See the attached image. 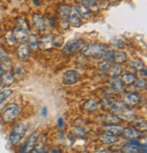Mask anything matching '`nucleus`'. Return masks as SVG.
<instances>
[{
	"label": "nucleus",
	"mask_w": 147,
	"mask_h": 153,
	"mask_svg": "<svg viewBox=\"0 0 147 153\" xmlns=\"http://www.w3.org/2000/svg\"><path fill=\"white\" fill-rule=\"evenodd\" d=\"M130 65H131L132 68H134V70H137V71H139L142 68H145L143 61L142 59H133L130 62Z\"/></svg>",
	"instance_id": "obj_30"
},
{
	"label": "nucleus",
	"mask_w": 147,
	"mask_h": 153,
	"mask_svg": "<svg viewBox=\"0 0 147 153\" xmlns=\"http://www.w3.org/2000/svg\"><path fill=\"white\" fill-rule=\"evenodd\" d=\"M63 38L61 36H54L53 39V47H61L63 44Z\"/></svg>",
	"instance_id": "obj_38"
},
{
	"label": "nucleus",
	"mask_w": 147,
	"mask_h": 153,
	"mask_svg": "<svg viewBox=\"0 0 147 153\" xmlns=\"http://www.w3.org/2000/svg\"><path fill=\"white\" fill-rule=\"evenodd\" d=\"M123 128H124L123 127H122L120 125H117V124H107L104 128V130L106 133L112 134V135L119 136V135H121V134H123Z\"/></svg>",
	"instance_id": "obj_13"
},
{
	"label": "nucleus",
	"mask_w": 147,
	"mask_h": 153,
	"mask_svg": "<svg viewBox=\"0 0 147 153\" xmlns=\"http://www.w3.org/2000/svg\"><path fill=\"white\" fill-rule=\"evenodd\" d=\"M110 87L115 92H121L124 88V84L118 76H112L111 80H110Z\"/></svg>",
	"instance_id": "obj_16"
},
{
	"label": "nucleus",
	"mask_w": 147,
	"mask_h": 153,
	"mask_svg": "<svg viewBox=\"0 0 147 153\" xmlns=\"http://www.w3.org/2000/svg\"><path fill=\"white\" fill-rule=\"evenodd\" d=\"M70 11H71V7L68 6H61L58 8L59 15L61 16L62 18H65V19H68V16H69Z\"/></svg>",
	"instance_id": "obj_31"
},
{
	"label": "nucleus",
	"mask_w": 147,
	"mask_h": 153,
	"mask_svg": "<svg viewBox=\"0 0 147 153\" xmlns=\"http://www.w3.org/2000/svg\"><path fill=\"white\" fill-rule=\"evenodd\" d=\"M41 115H42V116H44V117H46V115H47V108H46V107H43L42 108V109H41Z\"/></svg>",
	"instance_id": "obj_43"
},
{
	"label": "nucleus",
	"mask_w": 147,
	"mask_h": 153,
	"mask_svg": "<svg viewBox=\"0 0 147 153\" xmlns=\"http://www.w3.org/2000/svg\"><path fill=\"white\" fill-rule=\"evenodd\" d=\"M124 85H132L135 83V81L136 80V78H135V76L133 75V74H129V73H127V74H124L123 76V78L121 79Z\"/></svg>",
	"instance_id": "obj_27"
},
{
	"label": "nucleus",
	"mask_w": 147,
	"mask_h": 153,
	"mask_svg": "<svg viewBox=\"0 0 147 153\" xmlns=\"http://www.w3.org/2000/svg\"><path fill=\"white\" fill-rule=\"evenodd\" d=\"M3 73V69H2V68H1V65H0V75H1Z\"/></svg>",
	"instance_id": "obj_45"
},
{
	"label": "nucleus",
	"mask_w": 147,
	"mask_h": 153,
	"mask_svg": "<svg viewBox=\"0 0 147 153\" xmlns=\"http://www.w3.org/2000/svg\"><path fill=\"white\" fill-rule=\"evenodd\" d=\"M134 128L139 131H144L146 130L147 128V124H146V120L143 118H138V119H134Z\"/></svg>",
	"instance_id": "obj_24"
},
{
	"label": "nucleus",
	"mask_w": 147,
	"mask_h": 153,
	"mask_svg": "<svg viewBox=\"0 0 147 153\" xmlns=\"http://www.w3.org/2000/svg\"><path fill=\"white\" fill-rule=\"evenodd\" d=\"M80 79V75L76 70H67L63 75V82L65 85L76 84Z\"/></svg>",
	"instance_id": "obj_6"
},
{
	"label": "nucleus",
	"mask_w": 147,
	"mask_h": 153,
	"mask_svg": "<svg viewBox=\"0 0 147 153\" xmlns=\"http://www.w3.org/2000/svg\"><path fill=\"white\" fill-rule=\"evenodd\" d=\"M22 73H24L23 68H21V67H17V68H15V76H22Z\"/></svg>",
	"instance_id": "obj_40"
},
{
	"label": "nucleus",
	"mask_w": 147,
	"mask_h": 153,
	"mask_svg": "<svg viewBox=\"0 0 147 153\" xmlns=\"http://www.w3.org/2000/svg\"><path fill=\"white\" fill-rule=\"evenodd\" d=\"M112 63H113L112 61H110L108 59H105V60H104V61H102V62L99 63V68L102 70H104V71H107Z\"/></svg>",
	"instance_id": "obj_36"
},
{
	"label": "nucleus",
	"mask_w": 147,
	"mask_h": 153,
	"mask_svg": "<svg viewBox=\"0 0 147 153\" xmlns=\"http://www.w3.org/2000/svg\"><path fill=\"white\" fill-rule=\"evenodd\" d=\"M115 115H116V116H118L120 119H123V120H133L135 119V111L128 108L127 105L125 107H123L122 109H120L119 111H117Z\"/></svg>",
	"instance_id": "obj_10"
},
{
	"label": "nucleus",
	"mask_w": 147,
	"mask_h": 153,
	"mask_svg": "<svg viewBox=\"0 0 147 153\" xmlns=\"http://www.w3.org/2000/svg\"><path fill=\"white\" fill-rule=\"evenodd\" d=\"M123 151L127 152V153H138V152H143V149L146 151V148H140L138 146H135L130 142H128L123 147Z\"/></svg>",
	"instance_id": "obj_20"
},
{
	"label": "nucleus",
	"mask_w": 147,
	"mask_h": 153,
	"mask_svg": "<svg viewBox=\"0 0 147 153\" xmlns=\"http://www.w3.org/2000/svg\"><path fill=\"white\" fill-rule=\"evenodd\" d=\"M28 43H29V47L33 50H37L39 48V40L35 35L28 36Z\"/></svg>",
	"instance_id": "obj_26"
},
{
	"label": "nucleus",
	"mask_w": 147,
	"mask_h": 153,
	"mask_svg": "<svg viewBox=\"0 0 147 153\" xmlns=\"http://www.w3.org/2000/svg\"><path fill=\"white\" fill-rule=\"evenodd\" d=\"M33 3H34L36 7H38V6L41 5V1H40V0H33Z\"/></svg>",
	"instance_id": "obj_44"
},
{
	"label": "nucleus",
	"mask_w": 147,
	"mask_h": 153,
	"mask_svg": "<svg viewBox=\"0 0 147 153\" xmlns=\"http://www.w3.org/2000/svg\"><path fill=\"white\" fill-rule=\"evenodd\" d=\"M20 113V108L19 106L15 104V103H11L9 105H7L5 109L2 112V120L4 122H11L13 121L18 115Z\"/></svg>",
	"instance_id": "obj_3"
},
{
	"label": "nucleus",
	"mask_w": 147,
	"mask_h": 153,
	"mask_svg": "<svg viewBox=\"0 0 147 153\" xmlns=\"http://www.w3.org/2000/svg\"><path fill=\"white\" fill-rule=\"evenodd\" d=\"M135 88L139 89V90H145L146 89V80L145 79H136V80L135 81Z\"/></svg>",
	"instance_id": "obj_32"
},
{
	"label": "nucleus",
	"mask_w": 147,
	"mask_h": 153,
	"mask_svg": "<svg viewBox=\"0 0 147 153\" xmlns=\"http://www.w3.org/2000/svg\"><path fill=\"white\" fill-rule=\"evenodd\" d=\"M32 20H33V23L34 25L35 26V27L37 28L38 30L40 31H44L46 29V21L44 17L41 16V15H38V14H35L32 17Z\"/></svg>",
	"instance_id": "obj_17"
},
{
	"label": "nucleus",
	"mask_w": 147,
	"mask_h": 153,
	"mask_svg": "<svg viewBox=\"0 0 147 153\" xmlns=\"http://www.w3.org/2000/svg\"><path fill=\"white\" fill-rule=\"evenodd\" d=\"M74 130H75L76 134V135H79V136H84L85 134V131L83 128L81 127H75V128H74Z\"/></svg>",
	"instance_id": "obj_39"
},
{
	"label": "nucleus",
	"mask_w": 147,
	"mask_h": 153,
	"mask_svg": "<svg viewBox=\"0 0 147 153\" xmlns=\"http://www.w3.org/2000/svg\"><path fill=\"white\" fill-rule=\"evenodd\" d=\"M83 46H84V40L81 39V38H79V39H73L65 44V46L63 48V52L65 55H71L81 49Z\"/></svg>",
	"instance_id": "obj_4"
},
{
	"label": "nucleus",
	"mask_w": 147,
	"mask_h": 153,
	"mask_svg": "<svg viewBox=\"0 0 147 153\" xmlns=\"http://www.w3.org/2000/svg\"><path fill=\"white\" fill-rule=\"evenodd\" d=\"M26 126L23 123H19L16 126H15V128H13V130L10 132L9 135V142L11 145L13 146H16L20 143V141L22 140V139L24 138L25 134L26 132Z\"/></svg>",
	"instance_id": "obj_2"
},
{
	"label": "nucleus",
	"mask_w": 147,
	"mask_h": 153,
	"mask_svg": "<svg viewBox=\"0 0 147 153\" xmlns=\"http://www.w3.org/2000/svg\"><path fill=\"white\" fill-rule=\"evenodd\" d=\"M53 39L54 36L52 35H46L41 37L39 40V48L44 50H47L53 48Z\"/></svg>",
	"instance_id": "obj_15"
},
{
	"label": "nucleus",
	"mask_w": 147,
	"mask_h": 153,
	"mask_svg": "<svg viewBox=\"0 0 147 153\" xmlns=\"http://www.w3.org/2000/svg\"><path fill=\"white\" fill-rule=\"evenodd\" d=\"M123 100H124V103H125L127 106L134 107V106L138 105V104L141 102L142 98H141V96L138 95L137 93L131 92V93H127V94L124 95Z\"/></svg>",
	"instance_id": "obj_8"
},
{
	"label": "nucleus",
	"mask_w": 147,
	"mask_h": 153,
	"mask_svg": "<svg viewBox=\"0 0 147 153\" xmlns=\"http://www.w3.org/2000/svg\"><path fill=\"white\" fill-rule=\"evenodd\" d=\"M0 80L4 86H10L14 82V75L11 71H5L0 75Z\"/></svg>",
	"instance_id": "obj_19"
},
{
	"label": "nucleus",
	"mask_w": 147,
	"mask_h": 153,
	"mask_svg": "<svg viewBox=\"0 0 147 153\" xmlns=\"http://www.w3.org/2000/svg\"><path fill=\"white\" fill-rule=\"evenodd\" d=\"M80 16L81 17H85V18H88L90 17V16L92 15V11L84 4H79L77 7H76Z\"/></svg>",
	"instance_id": "obj_25"
},
{
	"label": "nucleus",
	"mask_w": 147,
	"mask_h": 153,
	"mask_svg": "<svg viewBox=\"0 0 147 153\" xmlns=\"http://www.w3.org/2000/svg\"><path fill=\"white\" fill-rule=\"evenodd\" d=\"M13 93L12 89H5L0 92V104H1L4 100H6L9 96H11Z\"/></svg>",
	"instance_id": "obj_33"
},
{
	"label": "nucleus",
	"mask_w": 147,
	"mask_h": 153,
	"mask_svg": "<svg viewBox=\"0 0 147 153\" xmlns=\"http://www.w3.org/2000/svg\"><path fill=\"white\" fill-rule=\"evenodd\" d=\"M99 120L102 122H104L106 124H118L121 120L120 118L116 115L114 114H107V115H103L99 118Z\"/></svg>",
	"instance_id": "obj_18"
},
{
	"label": "nucleus",
	"mask_w": 147,
	"mask_h": 153,
	"mask_svg": "<svg viewBox=\"0 0 147 153\" xmlns=\"http://www.w3.org/2000/svg\"><path fill=\"white\" fill-rule=\"evenodd\" d=\"M122 67L118 63H112L110 68H108L107 72L111 76H118L122 73Z\"/></svg>",
	"instance_id": "obj_23"
},
{
	"label": "nucleus",
	"mask_w": 147,
	"mask_h": 153,
	"mask_svg": "<svg viewBox=\"0 0 147 153\" xmlns=\"http://www.w3.org/2000/svg\"><path fill=\"white\" fill-rule=\"evenodd\" d=\"M38 138H39V135H38L37 131L32 133L30 135V137L26 140V141L23 145L20 152H31L34 149V148L35 146V143H36V141H37Z\"/></svg>",
	"instance_id": "obj_5"
},
{
	"label": "nucleus",
	"mask_w": 147,
	"mask_h": 153,
	"mask_svg": "<svg viewBox=\"0 0 147 153\" xmlns=\"http://www.w3.org/2000/svg\"><path fill=\"white\" fill-rule=\"evenodd\" d=\"M6 39H7V41L10 45H14V44H15V42H16V39H15V36H14L13 31H9V32H7V33L6 34Z\"/></svg>",
	"instance_id": "obj_35"
},
{
	"label": "nucleus",
	"mask_w": 147,
	"mask_h": 153,
	"mask_svg": "<svg viewBox=\"0 0 147 153\" xmlns=\"http://www.w3.org/2000/svg\"><path fill=\"white\" fill-rule=\"evenodd\" d=\"M17 56L22 61H26L30 56V48L26 44H21L17 48Z\"/></svg>",
	"instance_id": "obj_12"
},
{
	"label": "nucleus",
	"mask_w": 147,
	"mask_h": 153,
	"mask_svg": "<svg viewBox=\"0 0 147 153\" xmlns=\"http://www.w3.org/2000/svg\"><path fill=\"white\" fill-rule=\"evenodd\" d=\"M68 21L73 27H79L81 24V16L76 7H72L68 16Z\"/></svg>",
	"instance_id": "obj_9"
},
{
	"label": "nucleus",
	"mask_w": 147,
	"mask_h": 153,
	"mask_svg": "<svg viewBox=\"0 0 147 153\" xmlns=\"http://www.w3.org/2000/svg\"><path fill=\"white\" fill-rule=\"evenodd\" d=\"M123 134L125 139L128 140H139L142 138V131H139L135 128H123Z\"/></svg>",
	"instance_id": "obj_11"
},
{
	"label": "nucleus",
	"mask_w": 147,
	"mask_h": 153,
	"mask_svg": "<svg viewBox=\"0 0 147 153\" xmlns=\"http://www.w3.org/2000/svg\"><path fill=\"white\" fill-rule=\"evenodd\" d=\"M57 125H58V127L60 128H63V126H64V120H63V118H58V120H57Z\"/></svg>",
	"instance_id": "obj_41"
},
{
	"label": "nucleus",
	"mask_w": 147,
	"mask_h": 153,
	"mask_svg": "<svg viewBox=\"0 0 147 153\" xmlns=\"http://www.w3.org/2000/svg\"><path fill=\"white\" fill-rule=\"evenodd\" d=\"M127 60V56L124 52L119 51V50H114V57H113V62L115 63H123Z\"/></svg>",
	"instance_id": "obj_22"
},
{
	"label": "nucleus",
	"mask_w": 147,
	"mask_h": 153,
	"mask_svg": "<svg viewBox=\"0 0 147 153\" xmlns=\"http://www.w3.org/2000/svg\"><path fill=\"white\" fill-rule=\"evenodd\" d=\"M16 22H17V24H18V27H23V28H26V30L29 31L30 27H29V26H28L27 21H26L25 19H23V18H18L17 20H16Z\"/></svg>",
	"instance_id": "obj_37"
},
{
	"label": "nucleus",
	"mask_w": 147,
	"mask_h": 153,
	"mask_svg": "<svg viewBox=\"0 0 147 153\" xmlns=\"http://www.w3.org/2000/svg\"><path fill=\"white\" fill-rule=\"evenodd\" d=\"M108 50V47L103 43H90L84 45L81 48V53L89 57L102 59Z\"/></svg>",
	"instance_id": "obj_1"
},
{
	"label": "nucleus",
	"mask_w": 147,
	"mask_h": 153,
	"mask_svg": "<svg viewBox=\"0 0 147 153\" xmlns=\"http://www.w3.org/2000/svg\"><path fill=\"white\" fill-rule=\"evenodd\" d=\"M100 140L104 144L111 145V144H114L116 141H118V136L112 135V134H110V133H105L100 137Z\"/></svg>",
	"instance_id": "obj_21"
},
{
	"label": "nucleus",
	"mask_w": 147,
	"mask_h": 153,
	"mask_svg": "<svg viewBox=\"0 0 147 153\" xmlns=\"http://www.w3.org/2000/svg\"><path fill=\"white\" fill-rule=\"evenodd\" d=\"M83 1V4L85 5L91 11H97L98 8H99V6L97 4V1L96 0H82Z\"/></svg>",
	"instance_id": "obj_29"
},
{
	"label": "nucleus",
	"mask_w": 147,
	"mask_h": 153,
	"mask_svg": "<svg viewBox=\"0 0 147 153\" xmlns=\"http://www.w3.org/2000/svg\"><path fill=\"white\" fill-rule=\"evenodd\" d=\"M14 36L16 39V41H24L28 38V30L26 28H23L21 27H18L13 31Z\"/></svg>",
	"instance_id": "obj_14"
},
{
	"label": "nucleus",
	"mask_w": 147,
	"mask_h": 153,
	"mask_svg": "<svg viewBox=\"0 0 147 153\" xmlns=\"http://www.w3.org/2000/svg\"><path fill=\"white\" fill-rule=\"evenodd\" d=\"M45 145H46V137H43V138H41V140L39 141L37 140V141H36V143H35V148H34V149L32 151L36 152V153L44 152Z\"/></svg>",
	"instance_id": "obj_28"
},
{
	"label": "nucleus",
	"mask_w": 147,
	"mask_h": 153,
	"mask_svg": "<svg viewBox=\"0 0 147 153\" xmlns=\"http://www.w3.org/2000/svg\"><path fill=\"white\" fill-rule=\"evenodd\" d=\"M139 73H140L142 78H143H143H145V76H146V68H142L141 70H139Z\"/></svg>",
	"instance_id": "obj_42"
},
{
	"label": "nucleus",
	"mask_w": 147,
	"mask_h": 153,
	"mask_svg": "<svg viewBox=\"0 0 147 153\" xmlns=\"http://www.w3.org/2000/svg\"><path fill=\"white\" fill-rule=\"evenodd\" d=\"M85 107L87 110L92 111V110H95L97 108V104L94 100H89L85 103Z\"/></svg>",
	"instance_id": "obj_34"
},
{
	"label": "nucleus",
	"mask_w": 147,
	"mask_h": 153,
	"mask_svg": "<svg viewBox=\"0 0 147 153\" xmlns=\"http://www.w3.org/2000/svg\"><path fill=\"white\" fill-rule=\"evenodd\" d=\"M103 102L104 104V106L108 108H110L111 110H113L114 112H117L119 111L120 109H122L123 107L126 106V104L124 102H122V101H117V100H115L113 99H104L103 100Z\"/></svg>",
	"instance_id": "obj_7"
}]
</instances>
